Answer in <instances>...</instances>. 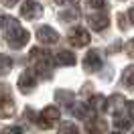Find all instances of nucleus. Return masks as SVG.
<instances>
[{
	"instance_id": "4",
	"label": "nucleus",
	"mask_w": 134,
	"mask_h": 134,
	"mask_svg": "<svg viewBox=\"0 0 134 134\" xmlns=\"http://www.w3.org/2000/svg\"><path fill=\"white\" fill-rule=\"evenodd\" d=\"M37 35H39V41L47 43V45H53V43H57V39H59V35L55 33L51 26H41Z\"/></svg>"
},
{
	"instance_id": "6",
	"label": "nucleus",
	"mask_w": 134,
	"mask_h": 134,
	"mask_svg": "<svg viewBox=\"0 0 134 134\" xmlns=\"http://www.w3.org/2000/svg\"><path fill=\"white\" fill-rule=\"evenodd\" d=\"M100 65H102V59H100V55H98L96 51L90 53V55L85 57V61H83V67L87 71H96V69H100Z\"/></svg>"
},
{
	"instance_id": "16",
	"label": "nucleus",
	"mask_w": 134,
	"mask_h": 134,
	"mask_svg": "<svg viewBox=\"0 0 134 134\" xmlns=\"http://www.w3.org/2000/svg\"><path fill=\"white\" fill-rule=\"evenodd\" d=\"M130 112H132V118H134V104L130 106Z\"/></svg>"
},
{
	"instance_id": "9",
	"label": "nucleus",
	"mask_w": 134,
	"mask_h": 134,
	"mask_svg": "<svg viewBox=\"0 0 134 134\" xmlns=\"http://www.w3.org/2000/svg\"><path fill=\"white\" fill-rule=\"evenodd\" d=\"M59 61L65 63V65H73V63H75V57H73L71 53H67V51H61V53H59Z\"/></svg>"
},
{
	"instance_id": "2",
	"label": "nucleus",
	"mask_w": 134,
	"mask_h": 134,
	"mask_svg": "<svg viewBox=\"0 0 134 134\" xmlns=\"http://www.w3.org/2000/svg\"><path fill=\"white\" fill-rule=\"evenodd\" d=\"M59 118V110L55 108V106H49V108H45L41 112V120H39V124L43 126V128H51V126L57 122Z\"/></svg>"
},
{
	"instance_id": "15",
	"label": "nucleus",
	"mask_w": 134,
	"mask_h": 134,
	"mask_svg": "<svg viewBox=\"0 0 134 134\" xmlns=\"http://www.w3.org/2000/svg\"><path fill=\"white\" fill-rule=\"evenodd\" d=\"M14 2H16V0H4V4H6V6H10V4H14Z\"/></svg>"
},
{
	"instance_id": "8",
	"label": "nucleus",
	"mask_w": 134,
	"mask_h": 134,
	"mask_svg": "<svg viewBox=\"0 0 134 134\" xmlns=\"http://www.w3.org/2000/svg\"><path fill=\"white\" fill-rule=\"evenodd\" d=\"M90 25H92L96 31H104V29L108 26V18L106 16H96V14H93V16L90 18Z\"/></svg>"
},
{
	"instance_id": "7",
	"label": "nucleus",
	"mask_w": 134,
	"mask_h": 134,
	"mask_svg": "<svg viewBox=\"0 0 134 134\" xmlns=\"http://www.w3.org/2000/svg\"><path fill=\"white\" fill-rule=\"evenodd\" d=\"M18 85H20V92H31L35 85V77L31 75V71H25L23 75H20V79H18Z\"/></svg>"
},
{
	"instance_id": "5",
	"label": "nucleus",
	"mask_w": 134,
	"mask_h": 134,
	"mask_svg": "<svg viewBox=\"0 0 134 134\" xmlns=\"http://www.w3.org/2000/svg\"><path fill=\"white\" fill-rule=\"evenodd\" d=\"M41 12H43L41 4L31 2V0H29L25 6H23V16H26V18H37V16H41Z\"/></svg>"
},
{
	"instance_id": "13",
	"label": "nucleus",
	"mask_w": 134,
	"mask_h": 134,
	"mask_svg": "<svg viewBox=\"0 0 134 134\" xmlns=\"http://www.w3.org/2000/svg\"><path fill=\"white\" fill-rule=\"evenodd\" d=\"M8 134H20V128H10V130H6Z\"/></svg>"
},
{
	"instance_id": "3",
	"label": "nucleus",
	"mask_w": 134,
	"mask_h": 134,
	"mask_svg": "<svg viewBox=\"0 0 134 134\" xmlns=\"http://www.w3.org/2000/svg\"><path fill=\"white\" fill-rule=\"evenodd\" d=\"M69 41H71V45H75V47H85L90 43V35L85 33L83 29H73Z\"/></svg>"
},
{
	"instance_id": "10",
	"label": "nucleus",
	"mask_w": 134,
	"mask_h": 134,
	"mask_svg": "<svg viewBox=\"0 0 134 134\" xmlns=\"http://www.w3.org/2000/svg\"><path fill=\"white\" fill-rule=\"evenodd\" d=\"M59 134H77V128L71 122H63V126L59 128Z\"/></svg>"
},
{
	"instance_id": "12",
	"label": "nucleus",
	"mask_w": 134,
	"mask_h": 134,
	"mask_svg": "<svg viewBox=\"0 0 134 134\" xmlns=\"http://www.w3.org/2000/svg\"><path fill=\"white\" fill-rule=\"evenodd\" d=\"M87 2H90L92 8H102L104 6V0H87Z\"/></svg>"
},
{
	"instance_id": "11",
	"label": "nucleus",
	"mask_w": 134,
	"mask_h": 134,
	"mask_svg": "<svg viewBox=\"0 0 134 134\" xmlns=\"http://www.w3.org/2000/svg\"><path fill=\"white\" fill-rule=\"evenodd\" d=\"M124 83L130 85V87H134V67H128L124 71Z\"/></svg>"
},
{
	"instance_id": "1",
	"label": "nucleus",
	"mask_w": 134,
	"mask_h": 134,
	"mask_svg": "<svg viewBox=\"0 0 134 134\" xmlns=\"http://www.w3.org/2000/svg\"><path fill=\"white\" fill-rule=\"evenodd\" d=\"M4 35H6V39L10 41V45L14 47V49H20L26 41H29V33L20 29L18 23L14 20H10V18H4Z\"/></svg>"
},
{
	"instance_id": "14",
	"label": "nucleus",
	"mask_w": 134,
	"mask_h": 134,
	"mask_svg": "<svg viewBox=\"0 0 134 134\" xmlns=\"http://www.w3.org/2000/svg\"><path fill=\"white\" fill-rule=\"evenodd\" d=\"M57 4H67V2H77V0H55Z\"/></svg>"
}]
</instances>
